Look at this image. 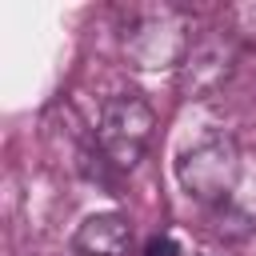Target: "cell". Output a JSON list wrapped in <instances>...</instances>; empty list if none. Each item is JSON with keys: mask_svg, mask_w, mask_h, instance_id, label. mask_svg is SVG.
<instances>
[{"mask_svg": "<svg viewBox=\"0 0 256 256\" xmlns=\"http://www.w3.org/2000/svg\"><path fill=\"white\" fill-rule=\"evenodd\" d=\"M124 60L136 72H160V68H180L184 56L192 52V24L180 8L164 4L144 16L124 32Z\"/></svg>", "mask_w": 256, "mask_h": 256, "instance_id": "1", "label": "cell"}, {"mask_svg": "<svg viewBox=\"0 0 256 256\" xmlns=\"http://www.w3.org/2000/svg\"><path fill=\"white\" fill-rule=\"evenodd\" d=\"M176 176L184 184L188 196H196L200 204H228L236 180H240V148L232 136L212 132L200 136L192 148L180 152L176 160Z\"/></svg>", "mask_w": 256, "mask_h": 256, "instance_id": "2", "label": "cell"}, {"mask_svg": "<svg viewBox=\"0 0 256 256\" xmlns=\"http://www.w3.org/2000/svg\"><path fill=\"white\" fill-rule=\"evenodd\" d=\"M156 128V112L140 92H120L112 100H104L100 120H96V144L104 152L108 164L116 168H136L148 152Z\"/></svg>", "mask_w": 256, "mask_h": 256, "instance_id": "3", "label": "cell"}, {"mask_svg": "<svg viewBox=\"0 0 256 256\" xmlns=\"http://www.w3.org/2000/svg\"><path fill=\"white\" fill-rule=\"evenodd\" d=\"M232 60H236V44L232 36H204L192 44V52L180 64V92L188 100H204L212 92H220L232 76Z\"/></svg>", "mask_w": 256, "mask_h": 256, "instance_id": "4", "label": "cell"}, {"mask_svg": "<svg viewBox=\"0 0 256 256\" xmlns=\"http://www.w3.org/2000/svg\"><path fill=\"white\" fill-rule=\"evenodd\" d=\"M72 248H76V256H128L132 224L120 212H96L76 228Z\"/></svg>", "mask_w": 256, "mask_h": 256, "instance_id": "5", "label": "cell"}, {"mask_svg": "<svg viewBox=\"0 0 256 256\" xmlns=\"http://www.w3.org/2000/svg\"><path fill=\"white\" fill-rule=\"evenodd\" d=\"M144 256H180V244L172 236H152L144 244Z\"/></svg>", "mask_w": 256, "mask_h": 256, "instance_id": "6", "label": "cell"}]
</instances>
